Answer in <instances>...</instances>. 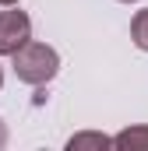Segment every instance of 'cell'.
Masks as SVG:
<instances>
[{
  "label": "cell",
  "mask_w": 148,
  "mask_h": 151,
  "mask_svg": "<svg viewBox=\"0 0 148 151\" xmlns=\"http://www.w3.org/2000/svg\"><path fill=\"white\" fill-rule=\"evenodd\" d=\"M106 151L113 148V137H106V134H95V130H85V134H74L71 141H67V151Z\"/></svg>",
  "instance_id": "277c9868"
},
{
  "label": "cell",
  "mask_w": 148,
  "mask_h": 151,
  "mask_svg": "<svg viewBox=\"0 0 148 151\" xmlns=\"http://www.w3.org/2000/svg\"><path fill=\"white\" fill-rule=\"evenodd\" d=\"M131 39H134V46L148 53V7H141L134 18H131Z\"/></svg>",
  "instance_id": "5b68a950"
},
{
  "label": "cell",
  "mask_w": 148,
  "mask_h": 151,
  "mask_svg": "<svg viewBox=\"0 0 148 151\" xmlns=\"http://www.w3.org/2000/svg\"><path fill=\"white\" fill-rule=\"evenodd\" d=\"M25 42H32V18L18 11V4L0 11V56H14Z\"/></svg>",
  "instance_id": "7a4b0ae2"
},
{
  "label": "cell",
  "mask_w": 148,
  "mask_h": 151,
  "mask_svg": "<svg viewBox=\"0 0 148 151\" xmlns=\"http://www.w3.org/2000/svg\"><path fill=\"white\" fill-rule=\"evenodd\" d=\"M11 67H14V77L21 81V84H46V81H53L57 70H60V56H57V49L53 46H46V42H25L14 56H11Z\"/></svg>",
  "instance_id": "6da1fadb"
},
{
  "label": "cell",
  "mask_w": 148,
  "mask_h": 151,
  "mask_svg": "<svg viewBox=\"0 0 148 151\" xmlns=\"http://www.w3.org/2000/svg\"><path fill=\"white\" fill-rule=\"evenodd\" d=\"M113 148L120 151H148V127H127V130H120L116 137H113Z\"/></svg>",
  "instance_id": "3957f363"
},
{
  "label": "cell",
  "mask_w": 148,
  "mask_h": 151,
  "mask_svg": "<svg viewBox=\"0 0 148 151\" xmlns=\"http://www.w3.org/2000/svg\"><path fill=\"white\" fill-rule=\"evenodd\" d=\"M120 4H138V0H120Z\"/></svg>",
  "instance_id": "ba28073f"
},
{
  "label": "cell",
  "mask_w": 148,
  "mask_h": 151,
  "mask_svg": "<svg viewBox=\"0 0 148 151\" xmlns=\"http://www.w3.org/2000/svg\"><path fill=\"white\" fill-rule=\"evenodd\" d=\"M0 84H4V70H0Z\"/></svg>",
  "instance_id": "9c48e42d"
},
{
  "label": "cell",
  "mask_w": 148,
  "mask_h": 151,
  "mask_svg": "<svg viewBox=\"0 0 148 151\" xmlns=\"http://www.w3.org/2000/svg\"><path fill=\"white\" fill-rule=\"evenodd\" d=\"M7 144V127H4V119H0V148Z\"/></svg>",
  "instance_id": "8992f818"
},
{
  "label": "cell",
  "mask_w": 148,
  "mask_h": 151,
  "mask_svg": "<svg viewBox=\"0 0 148 151\" xmlns=\"http://www.w3.org/2000/svg\"><path fill=\"white\" fill-rule=\"evenodd\" d=\"M14 4H18V0H0V7H14Z\"/></svg>",
  "instance_id": "52a82bcc"
}]
</instances>
